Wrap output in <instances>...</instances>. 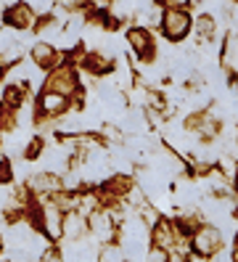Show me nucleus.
<instances>
[{
    "instance_id": "39448f33",
    "label": "nucleus",
    "mask_w": 238,
    "mask_h": 262,
    "mask_svg": "<svg viewBox=\"0 0 238 262\" xmlns=\"http://www.w3.org/2000/svg\"><path fill=\"white\" fill-rule=\"evenodd\" d=\"M127 40H130V45H133V51L140 56V58H146L148 61V56H151V51H154V37L146 32V29H130L127 32Z\"/></svg>"
},
{
    "instance_id": "f03ea898",
    "label": "nucleus",
    "mask_w": 238,
    "mask_h": 262,
    "mask_svg": "<svg viewBox=\"0 0 238 262\" xmlns=\"http://www.w3.org/2000/svg\"><path fill=\"white\" fill-rule=\"evenodd\" d=\"M162 29L169 40H183L188 32H190V16L185 11H178V8H169L164 16H162Z\"/></svg>"
},
{
    "instance_id": "6e6552de",
    "label": "nucleus",
    "mask_w": 238,
    "mask_h": 262,
    "mask_svg": "<svg viewBox=\"0 0 238 262\" xmlns=\"http://www.w3.org/2000/svg\"><path fill=\"white\" fill-rule=\"evenodd\" d=\"M40 109L48 114V117H56V114H61L63 109H67V98L63 96H56V93H42V98H40Z\"/></svg>"
},
{
    "instance_id": "f8f14e48",
    "label": "nucleus",
    "mask_w": 238,
    "mask_h": 262,
    "mask_svg": "<svg viewBox=\"0 0 238 262\" xmlns=\"http://www.w3.org/2000/svg\"><path fill=\"white\" fill-rule=\"evenodd\" d=\"M3 262H13V259H3Z\"/></svg>"
},
{
    "instance_id": "1a4fd4ad",
    "label": "nucleus",
    "mask_w": 238,
    "mask_h": 262,
    "mask_svg": "<svg viewBox=\"0 0 238 262\" xmlns=\"http://www.w3.org/2000/svg\"><path fill=\"white\" fill-rule=\"evenodd\" d=\"M45 230L48 236H61V214H58V207L56 204H48L45 207Z\"/></svg>"
},
{
    "instance_id": "0eeeda50",
    "label": "nucleus",
    "mask_w": 238,
    "mask_h": 262,
    "mask_svg": "<svg viewBox=\"0 0 238 262\" xmlns=\"http://www.w3.org/2000/svg\"><path fill=\"white\" fill-rule=\"evenodd\" d=\"M61 233L69 236V238H79L85 233V217H82V214H77V212L63 214V217H61Z\"/></svg>"
},
{
    "instance_id": "423d86ee",
    "label": "nucleus",
    "mask_w": 238,
    "mask_h": 262,
    "mask_svg": "<svg viewBox=\"0 0 238 262\" xmlns=\"http://www.w3.org/2000/svg\"><path fill=\"white\" fill-rule=\"evenodd\" d=\"M32 61H35V67L37 69H51L58 64V53L53 45H48V42H37L35 48H32Z\"/></svg>"
},
{
    "instance_id": "7ed1b4c3",
    "label": "nucleus",
    "mask_w": 238,
    "mask_h": 262,
    "mask_svg": "<svg viewBox=\"0 0 238 262\" xmlns=\"http://www.w3.org/2000/svg\"><path fill=\"white\" fill-rule=\"evenodd\" d=\"M74 88H77V74L72 69H67V67L58 69L51 80H48V85H45L48 93H56V96H63V98H67Z\"/></svg>"
},
{
    "instance_id": "20e7f679",
    "label": "nucleus",
    "mask_w": 238,
    "mask_h": 262,
    "mask_svg": "<svg viewBox=\"0 0 238 262\" xmlns=\"http://www.w3.org/2000/svg\"><path fill=\"white\" fill-rule=\"evenodd\" d=\"M3 24H8L11 29H24V27H32V24H35V13L29 11V6L16 3V6H11V8L3 13Z\"/></svg>"
},
{
    "instance_id": "9b49d317",
    "label": "nucleus",
    "mask_w": 238,
    "mask_h": 262,
    "mask_svg": "<svg viewBox=\"0 0 238 262\" xmlns=\"http://www.w3.org/2000/svg\"><path fill=\"white\" fill-rule=\"evenodd\" d=\"M169 259V252H164V249H156V246H154V249L146 254V262H167Z\"/></svg>"
},
{
    "instance_id": "9d476101",
    "label": "nucleus",
    "mask_w": 238,
    "mask_h": 262,
    "mask_svg": "<svg viewBox=\"0 0 238 262\" xmlns=\"http://www.w3.org/2000/svg\"><path fill=\"white\" fill-rule=\"evenodd\" d=\"M214 29H217V19H214V16H209V13H204V16H199V19H196V32H199V37H201V40L214 37Z\"/></svg>"
},
{
    "instance_id": "f257e3e1",
    "label": "nucleus",
    "mask_w": 238,
    "mask_h": 262,
    "mask_svg": "<svg viewBox=\"0 0 238 262\" xmlns=\"http://www.w3.org/2000/svg\"><path fill=\"white\" fill-rule=\"evenodd\" d=\"M220 246H222V233L220 228H212V225H204L193 233V252L196 257L206 259L212 254H220Z\"/></svg>"
}]
</instances>
